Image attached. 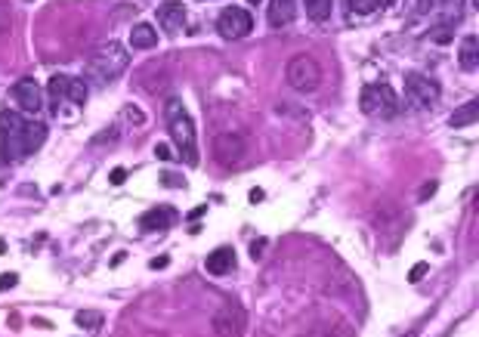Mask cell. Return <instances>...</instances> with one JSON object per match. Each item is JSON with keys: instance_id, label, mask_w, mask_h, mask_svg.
Wrapping results in <instances>:
<instances>
[{"instance_id": "4316f807", "label": "cell", "mask_w": 479, "mask_h": 337, "mask_svg": "<svg viewBox=\"0 0 479 337\" xmlns=\"http://www.w3.org/2000/svg\"><path fill=\"white\" fill-rule=\"evenodd\" d=\"M439 189V183L436 180H430V183H424L421 186V192H417V201H427V198H433V192Z\"/></svg>"}, {"instance_id": "d6a6232c", "label": "cell", "mask_w": 479, "mask_h": 337, "mask_svg": "<svg viewBox=\"0 0 479 337\" xmlns=\"http://www.w3.org/2000/svg\"><path fill=\"white\" fill-rule=\"evenodd\" d=\"M436 6V0H417V13H430Z\"/></svg>"}, {"instance_id": "9a60e30c", "label": "cell", "mask_w": 479, "mask_h": 337, "mask_svg": "<svg viewBox=\"0 0 479 337\" xmlns=\"http://www.w3.org/2000/svg\"><path fill=\"white\" fill-rule=\"evenodd\" d=\"M47 139V127L44 121H25V133H22V149H25V158L34 155Z\"/></svg>"}, {"instance_id": "f546056e", "label": "cell", "mask_w": 479, "mask_h": 337, "mask_svg": "<svg viewBox=\"0 0 479 337\" xmlns=\"http://www.w3.org/2000/svg\"><path fill=\"white\" fill-rule=\"evenodd\" d=\"M16 282H19V275H16V273H4V275H0V291L16 288Z\"/></svg>"}, {"instance_id": "ab89813d", "label": "cell", "mask_w": 479, "mask_h": 337, "mask_svg": "<svg viewBox=\"0 0 479 337\" xmlns=\"http://www.w3.org/2000/svg\"><path fill=\"white\" fill-rule=\"evenodd\" d=\"M390 4H396V0H381V6H390Z\"/></svg>"}, {"instance_id": "e0dca14e", "label": "cell", "mask_w": 479, "mask_h": 337, "mask_svg": "<svg viewBox=\"0 0 479 337\" xmlns=\"http://www.w3.org/2000/svg\"><path fill=\"white\" fill-rule=\"evenodd\" d=\"M47 93H50V99H53V112L59 115L62 112V105L68 103V78L65 74H53V78H50Z\"/></svg>"}, {"instance_id": "8992f818", "label": "cell", "mask_w": 479, "mask_h": 337, "mask_svg": "<svg viewBox=\"0 0 479 337\" xmlns=\"http://www.w3.org/2000/svg\"><path fill=\"white\" fill-rule=\"evenodd\" d=\"M217 31L226 40H242L254 31V16L244 10V6H226L217 16Z\"/></svg>"}, {"instance_id": "2e32d148", "label": "cell", "mask_w": 479, "mask_h": 337, "mask_svg": "<svg viewBox=\"0 0 479 337\" xmlns=\"http://www.w3.org/2000/svg\"><path fill=\"white\" fill-rule=\"evenodd\" d=\"M458 65L464 72H473L476 65H479V40L473 35H467L464 40H461V47H458Z\"/></svg>"}, {"instance_id": "5bb4252c", "label": "cell", "mask_w": 479, "mask_h": 337, "mask_svg": "<svg viewBox=\"0 0 479 337\" xmlns=\"http://www.w3.org/2000/svg\"><path fill=\"white\" fill-rule=\"evenodd\" d=\"M130 47L133 50H155L158 47V28L152 22H136L130 28Z\"/></svg>"}, {"instance_id": "5b68a950", "label": "cell", "mask_w": 479, "mask_h": 337, "mask_svg": "<svg viewBox=\"0 0 479 337\" xmlns=\"http://www.w3.org/2000/svg\"><path fill=\"white\" fill-rule=\"evenodd\" d=\"M22 133H25V118L4 108L0 115V142H4V158H25V149H22Z\"/></svg>"}, {"instance_id": "7a4b0ae2", "label": "cell", "mask_w": 479, "mask_h": 337, "mask_svg": "<svg viewBox=\"0 0 479 337\" xmlns=\"http://www.w3.org/2000/svg\"><path fill=\"white\" fill-rule=\"evenodd\" d=\"M127 62H130V53H127V47H121L118 40H108V44H102L96 53L90 56L87 62V78L96 81L99 87H106V84H112L121 78V72L127 69Z\"/></svg>"}, {"instance_id": "44dd1931", "label": "cell", "mask_w": 479, "mask_h": 337, "mask_svg": "<svg viewBox=\"0 0 479 337\" xmlns=\"http://www.w3.org/2000/svg\"><path fill=\"white\" fill-rule=\"evenodd\" d=\"M74 322H78V328H87V331H99L102 328V313L99 309H81V313L74 316Z\"/></svg>"}, {"instance_id": "836d02e7", "label": "cell", "mask_w": 479, "mask_h": 337, "mask_svg": "<svg viewBox=\"0 0 479 337\" xmlns=\"http://www.w3.org/2000/svg\"><path fill=\"white\" fill-rule=\"evenodd\" d=\"M263 198H266V195H263V189H251V195H247V201H251V205H260Z\"/></svg>"}, {"instance_id": "7c38bea8", "label": "cell", "mask_w": 479, "mask_h": 337, "mask_svg": "<svg viewBox=\"0 0 479 337\" xmlns=\"http://www.w3.org/2000/svg\"><path fill=\"white\" fill-rule=\"evenodd\" d=\"M204 269H208L210 275H229L235 269V251L229 248V244H223V248H217V251H210L208 260H204Z\"/></svg>"}, {"instance_id": "ac0fdd59", "label": "cell", "mask_w": 479, "mask_h": 337, "mask_svg": "<svg viewBox=\"0 0 479 337\" xmlns=\"http://www.w3.org/2000/svg\"><path fill=\"white\" fill-rule=\"evenodd\" d=\"M473 121H479V99H470V103H464L461 108H455L449 118V124L451 127H470Z\"/></svg>"}, {"instance_id": "ffe728a7", "label": "cell", "mask_w": 479, "mask_h": 337, "mask_svg": "<svg viewBox=\"0 0 479 337\" xmlns=\"http://www.w3.org/2000/svg\"><path fill=\"white\" fill-rule=\"evenodd\" d=\"M303 6L312 22H325L331 16V10H334V0H303Z\"/></svg>"}, {"instance_id": "3957f363", "label": "cell", "mask_w": 479, "mask_h": 337, "mask_svg": "<svg viewBox=\"0 0 479 337\" xmlns=\"http://www.w3.org/2000/svg\"><path fill=\"white\" fill-rule=\"evenodd\" d=\"M359 105H362L365 115L387 121V118H396V112H399V96L393 93L390 84H368V87H362Z\"/></svg>"}, {"instance_id": "ba28073f", "label": "cell", "mask_w": 479, "mask_h": 337, "mask_svg": "<svg viewBox=\"0 0 479 337\" xmlns=\"http://www.w3.org/2000/svg\"><path fill=\"white\" fill-rule=\"evenodd\" d=\"M247 155V142L238 137V133H220L213 139V158H217L223 167H238Z\"/></svg>"}, {"instance_id": "d6986e66", "label": "cell", "mask_w": 479, "mask_h": 337, "mask_svg": "<svg viewBox=\"0 0 479 337\" xmlns=\"http://www.w3.org/2000/svg\"><path fill=\"white\" fill-rule=\"evenodd\" d=\"M213 328H217V334H223V337H238L242 334V316H232L229 309H223V313H217V319H213Z\"/></svg>"}, {"instance_id": "f1b7e54d", "label": "cell", "mask_w": 479, "mask_h": 337, "mask_svg": "<svg viewBox=\"0 0 479 337\" xmlns=\"http://www.w3.org/2000/svg\"><path fill=\"white\" fill-rule=\"evenodd\" d=\"M427 269H430L427 263H415V266H412V273H408V282H421L424 275H427Z\"/></svg>"}, {"instance_id": "1f68e13d", "label": "cell", "mask_w": 479, "mask_h": 337, "mask_svg": "<svg viewBox=\"0 0 479 337\" xmlns=\"http://www.w3.org/2000/svg\"><path fill=\"white\" fill-rule=\"evenodd\" d=\"M263 244H266V241H263V239H257V241H251V257H254V260H260V257H263Z\"/></svg>"}, {"instance_id": "4dcf8cb0", "label": "cell", "mask_w": 479, "mask_h": 337, "mask_svg": "<svg viewBox=\"0 0 479 337\" xmlns=\"http://www.w3.org/2000/svg\"><path fill=\"white\" fill-rule=\"evenodd\" d=\"M155 158H158V161H170V158H174V152H170L164 142H158V146H155Z\"/></svg>"}, {"instance_id": "f35d334b", "label": "cell", "mask_w": 479, "mask_h": 337, "mask_svg": "<svg viewBox=\"0 0 479 337\" xmlns=\"http://www.w3.org/2000/svg\"><path fill=\"white\" fill-rule=\"evenodd\" d=\"M0 254H6V241L4 239H0Z\"/></svg>"}, {"instance_id": "d4e9b609", "label": "cell", "mask_w": 479, "mask_h": 337, "mask_svg": "<svg viewBox=\"0 0 479 337\" xmlns=\"http://www.w3.org/2000/svg\"><path fill=\"white\" fill-rule=\"evenodd\" d=\"M124 118H130L133 127H142V124H145V115H142L136 105H127V108H124Z\"/></svg>"}, {"instance_id": "603a6c76", "label": "cell", "mask_w": 479, "mask_h": 337, "mask_svg": "<svg viewBox=\"0 0 479 337\" xmlns=\"http://www.w3.org/2000/svg\"><path fill=\"white\" fill-rule=\"evenodd\" d=\"M349 10L359 16H371L381 10V0H349Z\"/></svg>"}, {"instance_id": "83f0119b", "label": "cell", "mask_w": 479, "mask_h": 337, "mask_svg": "<svg viewBox=\"0 0 479 337\" xmlns=\"http://www.w3.org/2000/svg\"><path fill=\"white\" fill-rule=\"evenodd\" d=\"M108 183H112V186H124V183H127V171H124V167H115V171L108 173Z\"/></svg>"}, {"instance_id": "d590c367", "label": "cell", "mask_w": 479, "mask_h": 337, "mask_svg": "<svg viewBox=\"0 0 479 337\" xmlns=\"http://www.w3.org/2000/svg\"><path fill=\"white\" fill-rule=\"evenodd\" d=\"M204 210H208V207H195V210H192V214H189V220H198V217L204 214Z\"/></svg>"}, {"instance_id": "52a82bcc", "label": "cell", "mask_w": 479, "mask_h": 337, "mask_svg": "<svg viewBox=\"0 0 479 337\" xmlns=\"http://www.w3.org/2000/svg\"><path fill=\"white\" fill-rule=\"evenodd\" d=\"M405 96L412 99L417 108H436V103H439V84L421 72H408L405 74Z\"/></svg>"}, {"instance_id": "8d00e7d4", "label": "cell", "mask_w": 479, "mask_h": 337, "mask_svg": "<svg viewBox=\"0 0 479 337\" xmlns=\"http://www.w3.org/2000/svg\"><path fill=\"white\" fill-rule=\"evenodd\" d=\"M34 325H38V328H53V325H50V322H47V319H40V316H38V319H34Z\"/></svg>"}, {"instance_id": "e575fe53", "label": "cell", "mask_w": 479, "mask_h": 337, "mask_svg": "<svg viewBox=\"0 0 479 337\" xmlns=\"http://www.w3.org/2000/svg\"><path fill=\"white\" fill-rule=\"evenodd\" d=\"M167 263H170V257H155V260H152L149 266H152V269H164Z\"/></svg>"}, {"instance_id": "8fae6325", "label": "cell", "mask_w": 479, "mask_h": 337, "mask_svg": "<svg viewBox=\"0 0 479 337\" xmlns=\"http://www.w3.org/2000/svg\"><path fill=\"white\" fill-rule=\"evenodd\" d=\"M176 210L174 207H152V210H145V214L140 217V229L142 232H164V229H170V226L176 223Z\"/></svg>"}, {"instance_id": "30bf717a", "label": "cell", "mask_w": 479, "mask_h": 337, "mask_svg": "<svg viewBox=\"0 0 479 337\" xmlns=\"http://www.w3.org/2000/svg\"><path fill=\"white\" fill-rule=\"evenodd\" d=\"M155 16H158L161 28H164L167 35H179L183 25H186V6L179 4V0H167V4H161Z\"/></svg>"}, {"instance_id": "484cf974", "label": "cell", "mask_w": 479, "mask_h": 337, "mask_svg": "<svg viewBox=\"0 0 479 337\" xmlns=\"http://www.w3.org/2000/svg\"><path fill=\"white\" fill-rule=\"evenodd\" d=\"M161 183H164V186H186V180H183V173H161Z\"/></svg>"}, {"instance_id": "74e56055", "label": "cell", "mask_w": 479, "mask_h": 337, "mask_svg": "<svg viewBox=\"0 0 479 337\" xmlns=\"http://www.w3.org/2000/svg\"><path fill=\"white\" fill-rule=\"evenodd\" d=\"M417 334H421V325H415V328H412V331H408L405 337H417Z\"/></svg>"}, {"instance_id": "4fadbf2b", "label": "cell", "mask_w": 479, "mask_h": 337, "mask_svg": "<svg viewBox=\"0 0 479 337\" xmlns=\"http://www.w3.org/2000/svg\"><path fill=\"white\" fill-rule=\"evenodd\" d=\"M269 25L272 28H285L297 16V0H269Z\"/></svg>"}, {"instance_id": "6da1fadb", "label": "cell", "mask_w": 479, "mask_h": 337, "mask_svg": "<svg viewBox=\"0 0 479 337\" xmlns=\"http://www.w3.org/2000/svg\"><path fill=\"white\" fill-rule=\"evenodd\" d=\"M164 118H167V130L174 137L179 155H183L186 164H198V146H195V124L189 112H186L183 99L170 96L164 103Z\"/></svg>"}, {"instance_id": "cb8c5ba5", "label": "cell", "mask_w": 479, "mask_h": 337, "mask_svg": "<svg viewBox=\"0 0 479 337\" xmlns=\"http://www.w3.org/2000/svg\"><path fill=\"white\" fill-rule=\"evenodd\" d=\"M10 28H13V10L10 4H0V35H6Z\"/></svg>"}, {"instance_id": "60d3db41", "label": "cell", "mask_w": 479, "mask_h": 337, "mask_svg": "<svg viewBox=\"0 0 479 337\" xmlns=\"http://www.w3.org/2000/svg\"><path fill=\"white\" fill-rule=\"evenodd\" d=\"M247 4H260V0H247Z\"/></svg>"}, {"instance_id": "9c48e42d", "label": "cell", "mask_w": 479, "mask_h": 337, "mask_svg": "<svg viewBox=\"0 0 479 337\" xmlns=\"http://www.w3.org/2000/svg\"><path fill=\"white\" fill-rule=\"evenodd\" d=\"M13 99H16V105H19L22 112H28V115H38L40 108H44V93H40V87H38V81L34 78L16 81L13 84Z\"/></svg>"}, {"instance_id": "277c9868", "label": "cell", "mask_w": 479, "mask_h": 337, "mask_svg": "<svg viewBox=\"0 0 479 337\" xmlns=\"http://www.w3.org/2000/svg\"><path fill=\"white\" fill-rule=\"evenodd\" d=\"M285 78H288V84L297 90V93H312V90L322 84V65L315 62L310 53H297L288 62Z\"/></svg>"}, {"instance_id": "7402d4cb", "label": "cell", "mask_w": 479, "mask_h": 337, "mask_svg": "<svg viewBox=\"0 0 479 337\" xmlns=\"http://www.w3.org/2000/svg\"><path fill=\"white\" fill-rule=\"evenodd\" d=\"M68 103L78 105V108L87 103V84L81 78H68Z\"/></svg>"}]
</instances>
